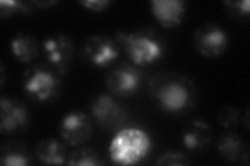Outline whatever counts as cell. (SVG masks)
I'll return each instance as SVG.
<instances>
[{
	"label": "cell",
	"instance_id": "obj_4",
	"mask_svg": "<svg viewBox=\"0 0 250 166\" xmlns=\"http://www.w3.org/2000/svg\"><path fill=\"white\" fill-rule=\"evenodd\" d=\"M62 77L46 62L34 64L22 75V89L26 96L35 102H53L62 91Z\"/></svg>",
	"mask_w": 250,
	"mask_h": 166
},
{
	"label": "cell",
	"instance_id": "obj_14",
	"mask_svg": "<svg viewBox=\"0 0 250 166\" xmlns=\"http://www.w3.org/2000/svg\"><path fill=\"white\" fill-rule=\"evenodd\" d=\"M11 52L14 57L22 64L33 62L40 52L38 38L27 33H17L11 38Z\"/></svg>",
	"mask_w": 250,
	"mask_h": 166
},
{
	"label": "cell",
	"instance_id": "obj_26",
	"mask_svg": "<svg viewBox=\"0 0 250 166\" xmlns=\"http://www.w3.org/2000/svg\"><path fill=\"white\" fill-rule=\"evenodd\" d=\"M242 123H243V124L245 125L246 129L248 130V129H249V108L246 109L244 116H242Z\"/></svg>",
	"mask_w": 250,
	"mask_h": 166
},
{
	"label": "cell",
	"instance_id": "obj_22",
	"mask_svg": "<svg viewBox=\"0 0 250 166\" xmlns=\"http://www.w3.org/2000/svg\"><path fill=\"white\" fill-rule=\"evenodd\" d=\"M155 164L162 166H186L191 165L192 161L190 160V158L184 153L169 151L160 156Z\"/></svg>",
	"mask_w": 250,
	"mask_h": 166
},
{
	"label": "cell",
	"instance_id": "obj_21",
	"mask_svg": "<svg viewBox=\"0 0 250 166\" xmlns=\"http://www.w3.org/2000/svg\"><path fill=\"white\" fill-rule=\"evenodd\" d=\"M241 112L236 106L226 105L217 113V122L225 129L234 128L240 123Z\"/></svg>",
	"mask_w": 250,
	"mask_h": 166
},
{
	"label": "cell",
	"instance_id": "obj_24",
	"mask_svg": "<svg viewBox=\"0 0 250 166\" xmlns=\"http://www.w3.org/2000/svg\"><path fill=\"white\" fill-rule=\"evenodd\" d=\"M57 3H59V1H57V0H36V1H33V4L35 5V7L41 10L51 9V7L53 5H56Z\"/></svg>",
	"mask_w": 250,
	"mask_h": 166
},
{
	"label": "cell",
	"instance_id": "obj_15",
	"mask_svg": "<svg viewBox=\"0 0 250 166\" xmlns=\"http://www.w3.org/2000/svg\"><path fill=\"white\" fill-rule=\"evenodd\" d=\"M38 160L46 165H62L67 163L68 152L64 142L57 138H44L36 148Z\"/></svg>",
	"mask_w": 250,
	"mask_h": 166
},
{
	"label": "cell",
	"instance_id": "obj_2",
	"mask_svg": "<svg viewBox=\"0 0 250 166\" xmlns=\"http://www.w3.org/2000/svg\"><path fill=\"white\" fill-rule=\"evenodd\" d=\"M121 51L132 65L147 67L159 61L167 50L166 41L158 31L148 26L117 31L115 37Z\"/></svg>",
	"mask_w": 250,
	"mask_h": 166
},
{
	"label": "cell",
	"instance_id": "obj_5",
	"mask_svg": "<svg viewBox=\"0 0 250 166\" xmlns=\"http://www.w3.org/2000/svg\"><path fill=\"white\" fill-rule=\"evenodd\" d=\"M42 50L46 64L62 76L69 73L73 60L74 47L68 34L59 31L46 37L42 43Z\"/></svg>",
	"mask_w": 250,
	"mask_h": 166
},
{
	"label": "cell",
	"instance_id": "obj_16",
	"mask_svg": "<svg viewBox=\"0 0 250 166\" xmlns=\"http://www.w3.org/2000/svg\"><path fill=\"white\" fill-rule=\"evenodd\" d=\"M0 163L6 166H27L31 164L28 147L21 140L5 142L0 151Z\"/></svg>",
	"mask_w": 250,
	"mask_h": 166
},
{
	"label": "cell",
	"instance_id": "obj_3",
	"mask_svg": "<svg viewBox=\"0 0 250 166\" xmlns=\"http://www.w3.org/2000/svg\"><path fill=\"white\" fill-rule=\"evenodd\" d=\"M149 134L140 127H125L109 142V159L118 165H135L144 160L151 151Z\"/></svg>",
	"mask_w": 250,
	"mask_h": 166
},
{
	"label": "cell",
	"instance_id": "obj_1",
	"mask_svg": "<svg viewBox=\"0 0 250 166\" xmlns=\"http://www.w3.org/2000/svg\"><path fill=\"white\" fill-rule=\"evenodd\" d=\"M148 88L155 104L165 112L187 113L197 104V86L185 74L174 71L156 73L150 79Z\"/></svg>",
	"mask_w": 250,
	"mask_h": 166
},
{
	"label": "cell",
	"instance_id": "obj_17",
	"mask_svg": "<svg viewBox=\"0 0 250 166\" xmlns=\"http://www.w3.org/2000/svg\"><path fill=\"white\" fill-rule=\"evenodd\" d=\"M217 149L223 159L229 162H236L240 161L242 155L248 151V147L238 133L229 131L219 137Z\"/></svg>",
	"mask_w": 250,
	"mask_h": 166
},
{
	"label": "cell",
	"instance_id": "obj_8",
	"mask_svg": "<svg viewBox=\"0 0 250 166\" xmlns=\"http://www.w3.org/2000/svg\"><path fill=\"white\" fill-rule=\"evenodd\" d=\"M121 49L114 37L106 35H93L82 46L83 59L96 68H107L118 59Z\"/></svg>",
	"mask_w": 250,
	"mask_h": 166
},
{
	"label": "cell",
	"instance_id": "obj_13",
	"mask_svg": "<svg viewBox=\"0 0 250 166\" xmlns=\"http://www.w3.org/2000/svg\"><path fill=\"white\" fill-rule=\"evenodd\" d=\"M149 5L154 19L165 28L178 26L187 12L184 0H151Z\"/></svg>",
	"mask_w": 250,
	"mask_h": 166
},
{
	"label": "cell",
	"instance_id": "obj_9",
	"mask_svg": "<svg viewBox=\"0 0 250 166\" xmlns=\"http://www.w3.org/2000/svg\"><path fill=\"white\" fill-rule=\"evenodd\" d=\"M90 110L95 122L106 130L120 128L128 117L126 107L107 93L96 94L90 102Z\"/></svg>",
	"mask_w": 250,
	"mask_h": 166
},
{
	"label": "cell",
	"instance_id": "obj_23",
	"mask_svg": "<svg viewBox=\"0 0 250 166\" xmlns=\"http://www.w3.org/2000/svg\"><path fill=\"white\" fill-rule=\"evenodd\" d=\"M78 3L82 4L84 9L98 13L108 9L113 2L112 0H80Z\"/></svg>",
	"mask_w": 250,
	"mask_h": 166
},
{
	"label": "cell",
	"instance_id": "obj_18",
	"mask_svg": "<svg viewBox=\"0 0 250 166\" xmlns=\"http://www.w3.org/2000/svg\"><path fill=\"white\" fill-rule=\"evenodd\" d=\"M68 165H76V166H100L104 165L105 161L98 152L94 148L83 147L78 148L68 156L67 160Z\"/></svg>",
	"mask_w": 250,
	"mask_h": 166
},
{
	"label": "cell",
	"instance_id": "obj_19",
	"mask_svg": "<svg viewBox=\"0 0 250 166\" xmlns=\"http://www.w3.org/2000/svg\"><path fill=\"white\" fill-rule=\"evenodd\" d=\"M33 1L20 0H1L0 1V18H12L16 15H28L34 11Z\"/></svg>",
	"mask_w": 250,
	"mask_h": 166
},
{
	"label": "cell",
	"instance_id": "obj_11",
	"mask_svg": "<svg viewBox=\"0 0 250 166\" xmlns=\"http://www.w3.org/2000/svg\"><path fill=\"white\" fill-rule=\"evenodd\" d=\"M59 133L67 145L78 147L87 142L93 133L90 116L80 110H72L62 115L59 124Z\"/></svg>",
	"mask_w": 250,
	"mask_h": 166
},
{
	"label": "cell",
	"instance_id": "obj_6",
	"mask_svg": "<svg viewBox=\"0 0 250 166\" xmlns=\"http://www.w3.org/2000/svg\"><path fill=\"white\" fill-rule=\"evenodd\" d=\"M229 34L220 24L208 21L199 25L194 31V48L203 57L217 58L228 50Z\"/></svg>",
	"mask_w": 250,
	"mask_h": 166
},
{
	"label": "cell",
	"instance_id": "obj_20",
	"mask_svg": "<svg viewBox=\"0 0 250 166\" xmlns=\"http://www.w3.org/2000/svg\"><path fill=\"white\" fill-rule=\"evenodd\" d=\"M224 10L229 17L232 19L245 22L249 19L250 13V1L249 0H225L223 2Z\"/></svg>",
	"mask_w": 250,
	"mask_h": 166
},
{
	"label": "cell",
	"instance_id": "obj_7",
	"mask_svg": "<svg viewBox=\"0 0 250 166\" xmlns=\"http://www.w3.org/2000/svg\"><path fill=\"white\" fill-rule=\"evenodd\" d=\"M142 79L143 74L137 66L121 62L106 74L105 85L112 96L118 99H127L138 92Z\"/></svg>",
	"mask_w": 250,
	"mask_h": 166
},
{
	"label": "cell",
	"instance_id": "obj_10",
	"mask_svg": "<svg viewBox=\"0 0 250 166\" xmlns=\"http://www.w3.org/2000/svg\"><path fill=\"white\" fill-rule=\"evenodd\" d=\"M29 124L30 112L24 102L11 96L0 98V132L2 135L23 133Z\"/></svg>",
	"mask_w": 250,
	"mask_h": 166
},
{
	"label": "cell",
	"instance_id": "obj_25",
	"mask_svg": "<svg viewBox=\"0 0 250 166\" xmlns=\"http://www.w3.org/2000/svg\"><path fill=\"white\" fill-rule=\"evenodd\" d=\"M6 80V71H5V66L3 62H0V88L3 89V86L5 84Z\"/></svg>",
	"mask_w": 250,
	"mask_h": 166
},
{
	"label": "cell",
	"instance_id": "obj_12",
	"mask_svg": "<svg viewBox=\"0 0 250 166\" xmlns=\"http://www.w3.org/2000/svg\"><path fill=\"white\" fill-rule=\"evenodd\" d=\"M214 131L209 124L201 120L187 122L182 129L181 140L188 151L203 153L213 142Z\"/></svg>",
	"mask_w": 250,
	"mask_h": 166
}]
</instances>
